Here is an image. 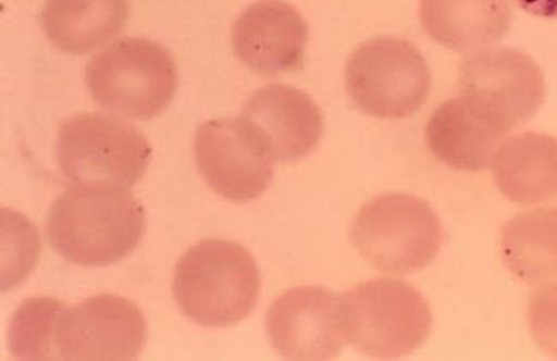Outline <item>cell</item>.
<instances>
[{
  "instance_id": "6da1fadb",
  "label": "cell",
  "mask_w": 557,
  "mask_h": 361,
  "mask_svg": "<svg viewBox=\"0 0 557 361\" xmlns=\"http://www.w3.org/2000/svg\"><path fill=\"white\" fill-rule=\"evenodd\" d=\"M146 228L141 202L110 184H74L53 201L47 220L50 246L83 267H103L126 259Z\"/></svg>"
},
{
  "instance_id": "7a4b0ae2",
  "label": "cell",
  "mask_w": 557,
  "mask_h": 361,
  "mask_svg": "<svg viewBox=\"0 0 557 361\" xmlns=\"http://www.w3.org/2000/svg\"><path fill=\"white\" fill-rule=\"evenodd\" d=\"M261 276L249 250L235 241L202 240L190 247L174 271V297L190 321L228 327L251 315Z\"/></svg>"
},
{
  "instance_id": "3957f363",
  "label": "cell",
  "mask_w": 557,
  "mask_h": 361,
  "mask_svg": "<svg viewBox=\"0 0 557 361\" xmlns=\"http://www.w3.org/2000/svg\"><path fill=\"white\" fill-rule=\"evenodd\" d=\"M86 85L101 109L150 121L174 100L177 64L157 41L119 38L88 62Z\"/></svg>"
},
{
  "instance_id": "277c9868",
  "label": "cell",
  "mask_w": 557,
  "mask_h": 361,
  "mask_svg": "<svg viewBox=\"0 0 557 361\" xmlns=\"http://www.w3.org/2000/svg\"><path fill=\"white\" fill-rule=\"evenodd\" d=\"M357 252L381 273L424 270L436 258L443 232L431 206L410 194H383L360 209L351 223Z\"/></svg>"
},
{
  "instance_id": "5b68a950",
  "label": "cell",
  "mask_w": 557,
  "mask_h": 361,
  "mask_svg": "<svg viewBox=\"0 0 557 361\" xmlns=\"http://www.w3.org/2000/svg\"><path fill=\"white\" fill-rule=\"evenodd\" d=\"M347 341L366 357L398 360L424 345L432 329L428 301L407 283L384 277L344 295Z\"/></svg>"
},
{
  "instance_id": "8992f818",
  "label": "cell",
  "mask_w": 557,
  "mask_h": 361,
  "mask_svg": "<svg viewBox=\"0 0 557 361\" xmlns=\"http://www.w3.org/2000/svg\"><path fill=\"white\" fill-rule=\"evenodd\" d=\"M348 97L376 119H407L431 92L425 57L404 38L376 37L357 47L345 69Z\"/></svg>"
},
{
  "instance_id": "52a82bcc",
  "label": "cell",
  "mask_w": 557,
  "mask_h": 361,
  "mask_svg": "<svg viewBox=\"0 0 557 361\" xmlns=\"http://www.w3.org/2000/svg\"><path fill=\"white\" fill-rule=\"evenodd\" d=\"M151 146L136 127L117 116L82 113L59 130L57 160L73 184L133 187L150 165Z\"/></svg>"
},
{
  "instance_id": "ba28073f",
  "label": "cell",
  "mask_w": 557,
  "mask_h": 361,
  "mask_svg": "<svg viewBox=\"0 0 557 361\" xmlns=\"http://www.w3.org/2000/svg\"><path fill=\"white\" fill-rule=\"evenodd\" d=\"M458 86L460 97L503 136L529 122L547 92L541 67L513 49L467 57L460 64Z\"/></svg>"
},
{
  "instance_id": "9c48e42d",
  "label": "cell",
  "mask_w": 557,
  "mask_h": 361,
  "mask_svg": "<svg viewBox=\"0 0 557 361\" xmlns=\"http://www.w3.org/2000/svg\"><path fill=\"white\" fill-rule=\"evenodd\" d=\"M146 321L134 301L97 295L77 307H64L57 321L59 360H138L146 345Z\"/></svg>"
},
{
  "instance_id": "30bf717a",
  "label": "cell",
  "mask_w": 557,
  "mask_h": 361,
  "mask_svg": "<svg viewBox=\"0 0 557 361\" xmlns=\"http://www.w3.org/2000/svg\"><path fill=\"white\" fill-rule=\"evenodd\" d=\"M195 153L208 187L226 201H255L273 180V158L243 119L205 122Z\"/></svg>"
},
{
  "instance_id": "8fae6325",
  "label": "cell",
  "mask_w": 557,
  "mask_h": 361,
  "mask_svg": "<svg viewBox=\"0 0 557 361\" xmlns=\"http://www.w3.org/2000/svg\"><path fill=\"white\" fill-rule=\"evenodd\" d=\"M342 300L321 286H300L276 298L264 321L276 353L299 361L338 357L347 343Z\"/></svg>"
},
{
  "instance_id": "7c38bea8",
  "label": "cell",
  "mask_w": 557,
  "mask_h": 361,
  "mask_svg": "<svg viewBox=\"0 0 557 361\" xmlns=\"http://www.w3.org/2000/svg\"><path fill=\"white\" fill-rule=\"evenodd\" d=\"M309 28L302 14L283 0H259L232 28L238 61L259 76L275 77L304 67Z\"/></svg>"
},
{
  "instance_id": "4fadbf2b",
  "label": "cell",
  "mask_w": 557,
  "mask_h": 361,
  "mask_svg": "<svg viewBox=\"0 0 557 361\" xmlns=\"http://www.w3.org/2000/svg\"><path fill=\"white\" fill-rule=\"evenodd\" d=\"M273 161L292 163L314 151L323 136V115L307 92L287 85L259 89L240 113Z\"/></svg>"
},
{
  "instance_id": "5bb4252c",
  "label": "cell",
  "mask_w": 557,
  "mask_h": 361,
  "mask_svg": "<svg viewBox=\"0 0 557 361\" xmlns=\"http://www.w3.org/2000/svg\"><path fill=\"white\" fill-rule=\"evenodd\" d=\"M420 23L446 49L470 52L502 41L513 9L508 0H420Z\"/></svg>"
},
{
  "instance_id": "9a60e30c",
  "label": "cell",
  "mask_w": 557,
  "mask_h": 361,
  "mask_svg": "<svg viewBox=\"0 0 557 361\" xmlns=\"http://www.w3.org/2000/svg\"><path fill=\"white\" fill-rule=\"evenodd\" d=\"M491 163L497 187L515 204H539L557 197L556 137L539 133L509 137Z\"/></svg>"
},
{
  "instance_id": "2e32d148",
  "label": "cell",
  "mask_w": 557,
  "mask_h": 361,
  "mask_svg": "<svg viewBox=\"0 0 557 361\" xmlns=\"http://www.w3.org/2000/svg\"><path fill=\"white\" fill-rule=\"evenodd\" d=\"M503 134L482 119L463 98H453L432 113L425 129L429 149L446 166L482 172L493 161Z\"/></svg>"
},
{
  "instance_id": "e0dca14e",
  "label": "cell",
  "mask_w": 557,
  "mask_h": 361,
  "mask_svg": "<svg viewBox=\"0 0 557 361\" xmlns=\"http://www.w3.org/2000/svg\"><path fill=\"white\" fill-rule=\"evenodd\" d=\"M129 17V0H47L41 28L62 52L85 55L115 37Z\"/></svg>"
},
{
  "instance_id": "ac0fdd59",
  "label": "cell",
  "mask_w": 557,
  "mask_h": 361,
  "mask_svg": "<svg viewBox=\"0 0 557 361\" xmlns=\"http://www.w3.org/2000/svg\"><path fill=\"white\" fill-rule=\"evenodd\" d=\"M502 258L509 273L525 285L557 279V206L509 220L503 228Z\"/></svg>"
},
{
  "instance_id": "d6986e66",
  "label": "cell",
  "mask_w": 557,
  "mask_h": 361,
  "mask_svg": "<svg viewBox=\"0 0 557 361\" xmlns=\"http://www.w3.org/2000/svg\"><path fill=\"white\" fill-rule=\"evenodd\" d=\"M64 303L57 298H29L21 303L9 324V349L17 360H59L57 321Z\"/></svg>"
},
{
  "instance_id": "ffe728a7",
  "label": "cell",
  "mask_w": 557,
  "mask_h": 361,
  "mask_svg": "<svg viewBox=\"0 0 557 361\" xmlns=\"http://www.w3.org/2000/svg\"><path fill=\"white\" fill-rule=\"evenodd\" d=\"M529 327L539 348L557 360V283L533 291L529 301Z\"/></svg>"
},
{
  "instance_id": "44dd1931",
  "label": "cell",
  "mask_w": 557,
  "mask_h": 361,
  "mask_svg": "<svg viewBox=\"0 0 557 361\" xmlns=\"http://www.w3.org/2000/svg\"><path fill=\"white\" fill-rule=\"evenodd\" d=\"M513 2L532 16L547 17V20L557 17V0H513Z\"/></svg>"
}]
</instances>
